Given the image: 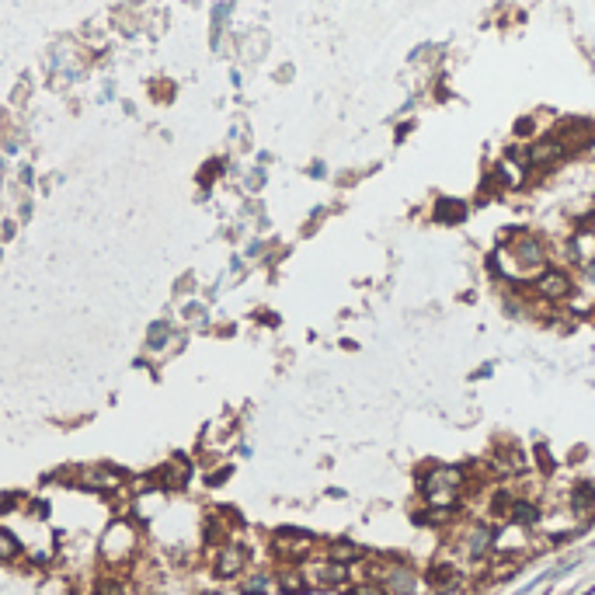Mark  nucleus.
Wrapping results in <instances>:
<instances>
[{
	"mask_svg": "<svg viewBox=\"0 0 595 595\" xmlns=\"http://www.w3.org/2000/svg\"><path fill=\"white\" fill-rule=\"evenodd\" d=\"M564 150H567L564 139H553V136L536 139V143L526 150V164H529V168H536V164H540V168H550V164H557V161L564 157Z\"/></svg>",
	"mask_w": 595,
	"mask_h": 595,
	"instance_id": "nucleus-4",
	"label": "nucleus"
},
{
	"mask_svg": "<svg viewBox=\"0 0 595 595\" xmlns=\"http://www.w3.org/2000/svg\"><path fill=\"white\" fill-rule=\"evenodd\" d=\"M171 335H174V331H171L168 320H154L150 331H146V348H150V352H161V348L171 341Z\"/></svg>",
	"mask_w": 595,
	"mask_h": 595,
	"instance_id": "nucleus-7",
	"label": "nucleus"
},
{
	"mask_svg": "<svg viewBox=\"0 0 595 595\" xmlns=\"http://www.w3.org/2000/svg\"><path fill=\"white\" fill-rule=\"evenodd\" d=\"M98 595H122V585H119V582H101Z\"/></svg>",
	"mask_w": 595,
	"mask_h": 595,
	"instance_id": "nucleus-14",
	"label": "nucleus"
},
{
	"mask_svg": "<svg viewBox=\"0 0 595 595\" xmlns=\"http://www.w3.org/2000/svg\"><path fill=\"white\" fill-rule=\"evenodd\" d=\"M328 557H335V560H341V564H352V560L359 557V547L348 543V540H338V543L328 547Z\"/></svg>",
	"mask_w": 595,
	"mask_h": 595,
	"instance_id": "nucleus-8",
	"label": "nucleus"
},
{
	"mask_svg": "<svg viewBox=\"0 0 595 595\" xmlns=\"http://www.w3.org/2000/svg\"><path fill=\"white\" fill-rule=\"evenodd\" d=\"M345 595H386V592H383L380 582H362V585H352Z\"/></svg>",
	"mask_w": 595,
	"mask_h": 595,
	"instance_id": "nucleus-11",
	"label": "nucleus"
},
{
	"mask_svg": "<svg viewBox=\"0 0 595 595\" xmlns=\"http://www.w3.org/2000/svg\"><path fill=\"white\" fill-rule=\"evenodd\" d=\"M592 157H595V143H592Z\"/></svg>",
	"mask_w": 595,
	"mask_h": 595,
	"instance_id": "nucleus-15",
	"label": "nucleus"
},
{
	"mask_svg": "<svg viewBox=\"0 0 595 595\" xmlns=\"http://www.w3.org/2000/svg\"><path fill=\"white\" fill-rule=\"evenodd\" d=\"M119 480H122V473L112 467H91L81 473V484L94 487V491H112V487H119Z\"/></svg>",
	"mask_w": 595,
	"mask_h": 595,
	"instance_id": "nucleus-6",
	"label": "nucleus"
},
{
	"mask_svg": "<svg viewBox=\"0 0 595 595\" xmlns=\"http://www.w3.org/2000/svg\"><path fill=\"white\" fill-rule=\"evenodd\" d=\"M509 255H512V261H515L519 272H543V268H547V248H543V241L533 237V233H519V237H512Z\"/></svg>",
	"mask_w": 595,
	"mask_h": 595,
	"instance_id": "nucleus-1",
	"label": "nucleus"
},
{
	"mask_svg": "<svg viewBox=\"0 0 595 595\" xmlns=\"http://www.w3.org/2000/svg\"><path fill=\"white\" fill-rule=\"evenodd\" d=\"M592 502H595V487H592V484H578V487L571 491V505H574L578 512L589 509Z\"/></svg>",
	"mask_w": 595,
	"mask_h": 595,
	"instance_id": "nucleus-9",
	"label": "nucleus"
},
{
	"mask_svg": "<svg viewBox=\"0 0 595 595\" xmlns=\"http://www.w3.org/2000/svg\"><path fill=\"white\" fill-rule=\"evenodd\" d=\"M265 585H268L265 578H251V582L244 585V595H265Z\"/></svg>",
	"mask_w": 595,
	"mask_h": 595,
	"instance_id": "nucleus-13",
	"label": "nucleus"
},
{
	"mask_svg": "<svg viewBox=\"0 0 595 595\" xmlns=\"http://www.w3.org/2000/svg\"><path fill=\"white\" fill-rule=\"evenodd\" d=\"M11 557H18V540L0 529V560H11Z\"/></svg>",
	"mask_w": 595,
	"mask_h": 595,
	"instance_id": "nucleus-10",
	"label": "nucleus"
},
{
	"mask_svg": "<svg viewBox=\"0 0 595 595\" xmlns=\"http://www.w3.org/2000/svg\"><path fill=\"white\" fill-rule=\"evenodd\" d=\"M244 564H248V550L237 547V543H226L223 550L216 553V574L219 578H237L244 571Z\"/></svg>",
	"mask_w": 595,
	"mask_h": 595,
	"instance_id": "nucleus-5",
	"label": "nucleus"
},
{
	"mask_svg": "<svg viewBox=\"0 0 595 595\" xmlns=\"http://www.w3.org/2000/svg\"><path fill=\"white\" fill-rule=\"evenodd\" d=\"M571 289H574V282H571V275L564 272V268H543L540 275H536V293L543 299H567L571 296Z\"/></svg>",
	"mask_w": 595,
	"mask_h": 595,
	"instance_id": "nucleus-3",
	"label": "nucleus"
},
{
	"mask_svg": "<svg viewBox=\"0 0 595 595\" xmlns=\"http://www.w3.org/2000/svg\"><path fill=\"white\" fill-rule=\"evenodd\" d=\"M582 279H585L589 289H595V258H589V261L582 265Z\"/></svg>",
	"mask_w": 595,
	"mask_h": 595,
	"instance_id": "nucleus-12",
	"label": "nucleus"
},
{
	"mask_svg": "<svg viewBox=\"0 0 595 595\" xmlns=\"http://www.w3.org/2000/svg\"><path fill=\"white\" fill-rule=\"evenodd\" d=\"M299 571H303V582H306V585H317V589H331V585H345V582H348V564H341L335 557L306 560Z\"/></svg>",
	"mask_w": 595,
	"mask_h": 595,
	"instance_id": "nucleus-2",
	"label": "nucleus"
}]
</instances>
